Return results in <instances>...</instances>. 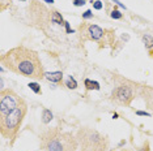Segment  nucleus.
Segmentation results:
<instances>
[{
  "label": "nucleus",
  "instance_id": "obj_24",
  "mask_svg": "<svg viewBox=\"0 0 153 151\" xmlns=\"http://www.w3.org/2000/svg\"><path fill=\"white\" fill-rule=\"evenodd\" d=\"M19 1H27V0H19Z\"/></svg>",
  "mask_w": 153,
  "mask_h": 151
},
{
  "label": "nucleus",
  "instance_id": "obj_1",
  "mask_svg": "<svg viewBox=\"0 0 153 151\" xmlns=\"http://www.w3.org/2000/svg\"><path fill=\"white\" fill-rule=\"evenodd\" d=\"M1 67L9 72L34 81H41L45 78V69L38 52L25 46H17L7 51L0 57Z\"/></svg>",
  "mask_w": 153,
  "mask_h": 151
},
{
  "label": "nucleus",
  "instance_id": "obj_14",
  "mask_svg": "<svg viewBox=\"0 0 153 151\" xmlns=\"http://www.w3.org/2000/svg\"><path fill=\"white\" fill-rule=\"evenodd\" d=\"M64 84H65V86L68 89H71V90H76V89H77V81H76L72 76H68V78L65 80Z\"/></svg>",
  "mask_w": 153,
  "mask_h": 151
},
{
  "label": "nucleus",
  "instance_id": "obj_10",
  "mask_svg": "<svg viewBox=\"0 0 153 151\" xmlns=\"http://www.w3.org/2000/svg\"><path fill=\"white\" fill-rule=\"evenodd\" d=\"M51 20H53V23H54V25L64 26V23H65L63 16H62L58 11H51Z\"/></svg>",
  "mask_w": 153,
  "mask_h": 151
},
{
  "label": "nucleus",
  "instance_id": "obj_8",
  "mask_svg": "<svg viewBox=\"0 0 153 151\" xmlns=\"http://www.w3.org/2000/svg\"><path fill=\"white\" fill-rule=\"evenodd\" d=\"M24 103L26 102L11 89H5V90L0 91V116L12 112L13 109L22 106Z\"/></svg>",
  "mask_w": 153,
  "mask_h": 151
},
{
  "label": "nucleus",
  "instance_id": "obj_4",
  "mask_svg": "<svg viewBox=\"0 0 153 151\" xmlns=\"http://www.w3.org/2000/svg\"><path fill=\"white\" fill-rule=\"evenodd\" d=\"M79 34L82 42L93 40L98 43V48L103 47H113L115 43V33L113 29H102L94 23H81L79 26Z\"/></svg>",
  "mask_w": 153,
  "mask_h": 151
},
{
  "label": "nucleus",
  "instance_id": "obj_15",
  "mask_svg": "<svg viewBox=\"0 0 153 151\" xmlns=\"http://www.w3.org/2000/svg\"><path fill=\"white\" fill-rule=\"evenodd\" d=\"M27 86H29L30 90H33L34 92H36V94H42V89H41L39 84H37V82H30Z\"/></svg>",
  "mask_w": 153,
  "mask_h": 151
},
{
  "label": "nucleus",
  "instance_id": "obj_5",
  "mask_svg": "<svg viewBox=\"0 0 153 151\" xmlns=\"http://www.w3.org/2000/svg\"><path fill=\"white\" fill-rule=\"evenodd\" d=\"M26 112L27 104L24 103L22 106L13 109L12 112L0 116V133L4 138L9 139L11 142L16 139V137L20 132V128L22 125V121L26 116Z\"/></svg>",
  "mask_w": 153,
  "mask_h": 151
},
{
  "label": "nucleus",
  "instance_id": "obj_19",
  "mask_svg": "<svg viewBox=\"0 0 153 151\" xmlns=\"http://www.w3.org/2000/svg\"><path fill=\"white\" fill-rule=\"evenodd\" d=\"M92 17H93V13H92V11H90V9H88V11H85L84 13H82V18H84V20L92 18Z\"/></svg>",
  "mask_w": 153,
  "mask_h": 151
},
{
  "label": "nucleus",
  "instance_id": "obj_6",
  "mask_svg": "<svg viewBox=\"0 0 153 151\" xmlns=\"http://www.w3.org/2000/svg\"><path fill=\"white\" fill-rule=\"evenodd\" d=\"M26 18L29 21V25L42 30L43 33H48L51 23H53L51 11L46 8L43 3L38 1V0H32L30 4L27 5Z\"/></svg>",
  "mask_w": 153,
  "mask_h": 151
},
{
  "label": "nucleus",
  "instance_id": "obj_13",
  "mask_svg": "<svg viewBox=\"0 0 153 151\" xmlns=\"http://www.w3.org/2000/svg\"><path fill=\"white\" fill-rule=\"evenodd\" d=\"M141 39H143V43H144L145 48L151 51L153 48V37L149 35V34H145V35H143Z\"/></svg>",
  "mask_w": 153,
  "mask_h": 151
},
{
  "label": "nucleus",
  "instance_id": "obj_9",
  "mask_svg": "<svg viewBox=\"0 0 153 151\" xmlns=\"http://www.w3.org/2000/svg\"><path fill=\"white\" fill-rule=\"evenodd\" d=\"M45 78L54 84H60L63 81V73L62 72H47L45 73Z\"/></svg>",
  "mask_w": 153,
  "mask_h": 151
},
{
  "label": "nucleus",
  "instance_id": "obj_16",
  "mask_svg": "<svg viewBox=\"0 0 153 151\" xmlns=\"http://www.w3.org/2000/svg\"><path fill=\"white\" fill-rule=\"evenodd\" d=\"M110 16H111V18H114V20H120L122 17H123V15L120 13L119 9H117V8H114L113 11L110 12Z\"/></svg>",
  "mask_w": 153,
  "mask_h": 151
},
{
  "label": "nucleus",
  "instance_id": "obj_7",
  "mask_svg": "<svg viewBox=\"0 0 153 151\" xmlns=\"http://www.w3.org/2000/svg\"><path fill=\"white\" fill-rule=\"evenodd\" d=\"M136 89H137L136 85L131 84V82L118 85L111 92V100L118 103V104L128 107L131 104V102L136 98Z\"/></svg>",
  "mask_w": 153,
  "mask_h": 151
},
{
  "label": "nucleus",
  "instance_id": "obj_12",
  "mask_svg": "<svg viewBox=\"0 0 153 151\" xmlns=\"http://www.w3.org/2000/svg\"><path fill=\"white\" fill-rule=\"evenodd\" d=\"M84 86L86 90H100L101 86H100V84L97 81H92V80H89V78H86V80L84 81Z\"/></svg>",
  "mask_w": 153,
  "mask_h": 151
},
{
  "label": "nucleus",
  "instance_id": "obj_18",
  "mask_svg": "<svg viewBox=\"0 0 153 151\" xmlns=\"http://www.w3.org/2000/svg\"><path fill=\"white\" fill-rule=\"evenodd\" d=\"M72 1H74L75 7H82L86 4V0H72Z\"/></svg>",
  "mask_w": 153,
  "mask_h": 151
},
{
  "label": "nucleus",
  "instance_id": "obj_2",
  "mask_svg": "<svg viewBox=\"0 0 153 151\" xmlns=\"http://www.w3.org/2000/svg\"><path fill=\"white\" fill-rule=\"evenodd\" d=\"M39 149L42 151H77L79 142L71 132L55 126L47 128L39 134Z\"/></svg>",
  "mask_w": 153,
  "mask_h": 151
},
{
  "label": "nucleus",
  "instance_id": "obj_20",
  "mask_svg": "<svg viewBox=\"0 0 153 151\" xmlns=\"http://www.w3.org/2000/svg\"><path fill=\"white\" fill-rule=\"evenodd\" d=\"M64 26H65V32H67V34H71V33H72V30H71V26H69V23H68L67 21H65Z\"/></svg>",
  "mask_w": 153,
  "mask_h": 151
},
{
  "label": "nucleus",
  "instance_id": "obj_21",
  "mask_svg": "<svg viewBox=\"0 0 153 151\" xmlns=\"http://www.w3.org/2000/svg\"><path fill=\"white\" fill-rule=\"evenodd\" d=\"M136 113H137V115H140V116H149V113L148 112H144V111H137Z\"/></svg>",
  "mask_w": 153,
  "mask_h": 151
},
{
  "label": "nucleus",
  "instance_id": "obj_11",
  "mask_svg": "<svg viewBox=\"0 0 153 151\" xmlns=\"http://www.w3.org/2000/svg\"><path fill=\"white\" fill-rule=\"evenodd\" d=\"M53 119H54L53 112H51L50 109H47V108H43L42 109V115H41V120H42L43 124H48V122H51V120Z\"/></svg>",
  "mask_w": 153,
  "mask_h": 151
},
{
  "label": "nucleus",
  "instance_id": "obj_3",
  "mask_svg": "<svg viewBox=\"0 0 153 151\" xmlns=\"http://www.w3.org/2000/svg\"><path fill=\"white\" fill-rule=\"evenodd\" d=\"M76 138L79 142V151H109V137L93 128H80L76 133Z\"/></svg>",
  "mask_w": 153,
  "mask_h": 151
},
{
  "label": "nucleus",
  "instance_id": "obj_17",
  "mask_svg": "<svg viewBox=\"0 0 153 151\" xmlns=\"http://www.w3.org/2000/svg\"><path fill=\"white\" fill-rule=\"evenodd\" d=\"M93 8H94L96 11L102 9V1H100V0H94V3H93Z\"/></svg>",
  "mask_w": 153,
  "mask_h": 151
},
{
  "label": "nucleus",
  "instance_id": "obj_23",
  "mask_svg": "<svg viewBox=\"0 0 153 151\" xmlns=\"http://www.w3.org/2000/svg\"><path fill=\"white\" fill-rule=\"evenodd\" d=\"M45 3H47V4H53L54 3V0H43Z\"/></svg>",
  "mask_w": 153,
  "mask_h": 151
},
{
  "label": "nucleus",
  "instance_id": "obj_22",
  "mask_svg": "<svg viewBox=\"0 0 153 151\" xmlns=\"http://www.w3.org/2000/svg\"><path fill=\"white\" fill-rule=\"evenodd\" d=\"M110 151H132L130 149H122V150H110Z\"/></svg>",
  "mask_w": 153,
  "mask_h": 151
}]
</instances>
